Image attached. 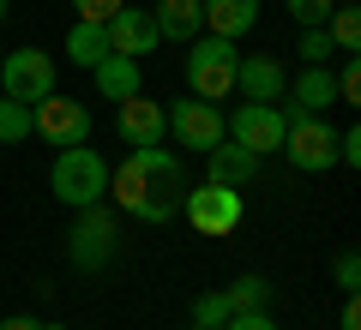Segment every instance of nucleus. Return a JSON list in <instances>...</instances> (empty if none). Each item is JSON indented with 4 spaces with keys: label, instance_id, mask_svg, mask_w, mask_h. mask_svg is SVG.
<instances>
[{
    "label": "nucleus",
    "instance_id": "nucleus-1",
    "mask_svg": "<svg viewBox=\"0 0 361 330\" xmlns=\"http://www.w3.org/2000/svg\"><path fill=\"white\" fill-rule=\"evenodd\" d=\"M109 198L139 222H175L180 198H187V156L169 144L127 151V163L109 168Z\"/></svg>",
    "mask_w": 361,
    "mask_h": 330
},
{
    "label": "nucleus",
    "instance_id": "nucleus-2",
    "mask_svg": "<svg viewBox=\"0 0 361 330\" xmlns=\"http://www.w3.org/2000/svg\"><path fill=\"white\" fill-rule=\"evenodd\" d=\"M49 186L66 210H85V204H103L109 198V163L90 144H66L49 168Z\"/></svg>",
    "mask_w": 361,
    "mask_h": 330
},
{
    "label": "nucleus",
    "instance_id": "nucleus-3",
    "mask_svg": "<svg viewBox=\"0 0 361 330\" xmlns=\"http://www.w3.org/2000/svg\"><path fill=\"white\" fill-rule=\"evenodd\" d=\"M121 253V216L109 210V204H85V210L73 216V229H66V258H73V270H109Z\"/></svg>",
    "mask_w": 361,
    "mask_h": 330
},
{
    "label": "nucleus",
    "instance_id": "nucleus-4",
    "mask_svg": "<svg viewBox=\"0 0 361 330\" xmlns=\"http://www.w3.org/2000/svg\"><path fill=\"white\" fill-rule=\"evenodd\" d=\"M235 66H241V54H235V42L223 37H193L187 42V90H193L199 102H223L235 90Z\"/></svg>",
    "mask_w": 361,
    "mask_h": 330
},
{
    "label": "nucleus",
    "instance_id": "nucleus-5",
    "mask_svg": "<svg viewBox=\"0 0 361 330\" xmlns=\"http://www.w3.org/2000/svg\"><path fill=\"white\" fill-rule=\"evenodd\" d=\"M283 108V102H277ZM283 156L289 168H301V174H325V168L337 163V127H325L319 115H301V108H283Z\"/></svg>",
    "mask_w": 361,
    "mask_h": 330
},
{
    "label": "nucleus",
    "instance_id": "nucleus-6",
    "mask_svg": "<svg viewBox=\"0 0 361 330\" xmlns=\"http://www.w3.org/2000/svg\"><path fill=\"white\" fill-rule=\"evenodd\" d=\"M180 216H187V229H193V234L223 241V234L241 229V186H217V180H205V186H187Z\"/></svg>",
    "mask_w": 361,
    "mask_h": 330
},
{
    "label": "nucleus",
    "instance_id": "nucleus-7",
    "mask_svg": "<svg viewBox=\"0 0 361 330\" xmlns=\"http://www.w3.org/2000/svg\"><path fill=\"white\" fill-rule=\"evenodd\" d=\"M163 127L175 132L180 156H187V151H193V156H205L211 144H223V139H229V127H223V108H217V102H199V96L169 102V108H163Z\"/></svg>",
    "mask_w": 361,
    "mask_h": 330
},
{
    "label": "nucleus",
    "instance_id": "nucleus-8",
    "mask_svg": "<svg viewBox=\"0 0 361 330\" xmlns=\"http://www.w3.org/2000/svg\"><path fill=\"white\" fill-rule=\"evenodd\" d=\"M30 132H37L42 144H90V108L78 96H61V90H49V96L30 108Z\"/></svg>",
    "mask_w": 361,
    "mask_h": 330
},
{
    "label": "nucleus",
    "instance_id": "nucleus-9",
    "mask_svg": "<svg viewBox=\"0 0 361 330\" xmlns=\"http://www.w3.org/2000/svg\"><path fill=\"white\" fill-rule=\"evenodd\" d=\"M223 127H229V139L241 144V151H253L259 163H265L271 151H283V127H289V120H283L277 102H241Z\"/></svg>",
    "mask_w": 361,
    "mask_h": 330
},
{
    "label": "nucleus",
    "instance_id": "nucleus-10",
    "mask_svg": "<svg viewBox=\"0 0 361 330\" xmlns=\"http://www.w3.org/2000/svg\"><path fill=\"white\" fill-rule=\"evenodd\" d=\"M49 90H54V61L42 49H13L6 61H0V96L30 102V108H37Z\"/></svg>",
    "mask_w": 361,
    "mask_h": 330
},
{
    "label": "nucleus",
    "instance_id": "nucleus-11",
    "mask_svg": "<svg viewBox=\"0 0 361 330\" xmlns=\"http://www.w3.org/2000/svg\"><path fill=\"white\" fill-rule=\"evenodd\" d=\"M109 54H127V61H145L151 49H163V37H157V18L145 13V6H121L115 18H109Z\"/></svg>",
    "mask_w": 361,
    "mask_h": 330
},
{
    "label": "nucleus",
    "instance_id": "nucleus-12",
    "mask_svg": "<svg viewBox=\"0 0 361 330\" xmlns=\"http://www.w3.org/2000/svg\"><path fill=\"white\" fill-rule=\"evenodd\" d=\"M235 90H241L247 102H283L289 96V72L277 54H241V66H235Z\"/></svg>",
    "mask_w": 361,
    "mask_h": 330
},
{
    "label": "nucleus",
    "instance_id": "nucleus-13",
    "mask_svg": "<svg viewBox=\"0 0 361 330\" xmlns=\"http://www.w3.org/2000/svg\"><path fill=\"white\" fill-rule=\"evenodd\" d=\"M115 132L133 144V151H145V144H163L169 139V127H163V102H151L139 90V96H127V102H115Z\"/></svg>",
    "mask_w": 361,
    "mask_h": 330
},
{
    "label": "nucleus",
    "instance_id": "nucleus-14",
    "mask_svg": "<svg viewBox=\"0 0 361 330\" xmlns=\"http://www.w3.org/2000/svg\"><path fill=\"white\" fill-rule=\"evenodd\" d=\"M90 78H97V96H109V102H127V96L145 90L139 61H127V54H103V61L90 66Z\"/></svg>",
    "mask_w": 361,
    "mask_h": 330
},
{
    "label": "nucleus",
    "instance_id": "nucleus-15",
    "mask_svg": "<svg viewBox=\"0 0 361 330\" xmlns=\"http://www.w3.org/2000/svg\"><path fill=\"white\" fill-rule=\"evenodd\" d=\"M157 37L163 42H193L205 30V0H157Z\"/></svg>",
    "mask_w": 361,
    "mask_h": 330
},
{
    "label": "nucleus",
    "instance_id": "nucleus-16",
    "mask_svg": "<svg viewBox=\"0 0 361 330\" xmlns=\"http://www.w3.org/2000/svg\"><path fill=\"white\" fill-rule=\"evenodd\" d=\"M205 168H211L205 180H217V186H247V180L259 174V156L241 151L235 139H223V144H211V151H205Z\"/></svg>",
    "mask_w": 361,
    "mask_h": 330
},
{
    "label": "nucleus",
    "instance_id": "nucleus-17",
    "mask_svg": "<svg viewBox=\"0 0 361 330\" xmlns=\"http://www.w3.org/2000/svg\"><path fill=\"white\" fill-rule=\"evenodd\" d=\"M259 25V0H205V30L223 42H241Z\"/></svg>",
    "mask_w": 361,
    "mask_h": 330
},
{
    "label": "nucleus",
    "instance_id": "nucleus-18",
    "mask_svg": "<svg viewBox=\"0 0 361 330\" xmlns=\"http://www.w3.org/2000/svg\"><path fill=\"white\" fill-rule=\"evenodd\" d=\"M331 102H337V78H331V66H307V72L289 84L283 108H301V115H325Z\"/></svg>",
    "mask_w": 361,
    "mask_h": 330
},
{
    "label": "nucleus",
    "instance_id": "nucleus-19",
    "mask_svg": "<svg viewBox=\"0 0 361 330\" xmlns=\"http://www.w3.org/2000/svg\"><path fill=\"white\" fill-rule=\"evenodd\" d=\"M271 277H259V270H247V277H235L229 288H223V300H229V312H271Z\"/></svg>",
    "mask_w": 361,
    "mask_h": 330
},
{
    "label": "nucleus",
    "instance_id": "nucleus-20",
    "mask_svg": "<svg viewBox=\"0 0 361 330\" xmlns=\"http://www.w3.org/2000/svg\"><path fill=\"white\" fill-rule=\"evenodd\" d=\"M109 54V30L103 25H85V18H78L73 30H66V61L73 66H97Z\"/></svg>",
    "mask_w": 361,
    "mask_h": 330
},
{
    "label": "nucleus",
    "instance_id": "nucleus-21",
    "mask_svg": "<svg viewBox=\"0 0 361 330\" xmlns=\"http://www.w3.org/2000/svg\"><path fill=\"white\" fill-rule=\"evenodd\" d=\"M325 37H331V49L355 54V49H361V13H355V6H331V18H325Z\"/></svg>",
    "mask_w": 361,
    "mask_h": 330
},
{
    "label": "nucleus",
    "instance_id": "nucleus-22",
    "mask_svg": "<svg viewBox=\"0 0 361 330\" xmlns=\"http://www.w3.org/2000/svg\"><path fill=\"white\" fill-rule=\"evenodd\" d=\"M30 139V102L0 96V144H25Z\"/></svg>",
    "mask_w": 361,
    "mask_h": 330
},
{
    "label": "nucleus",
    "instance_id": "nucleus-23",
    "mask_svg": "<svg viewBox=\"0 0 361 330\" xmlns=\"http://www.w3.org/2000/svg\"><path fill=\"white\" fill-rule=\"evenodd\" d=\"M295 54H301L307 66H325L337 49H331V37H325V25H307V30H301V42H295Z\"/></svg>",
    "mask_w": 361,
    "mask_h": 330
},
{
    "label": "nucleus",
    "instance_id": "nucleus-24",
    "mask_svg": "<svg viewBox=\"0 0 361 330\" xmlns=\"http://www.w3.org/2000/svg\"><path fill=\"white\" fill-rule=\"evenodd\" d=\"M331 277H337V288H343V294L361 288V253H355V246H343V253L331 258Z\"/></svg>",
    "mask_w": 361,
    "mask_h": 330
},
{
    "label": "nucleus",
    "instance_id": "nucleus-25",
    "mask_svg": "<svg viewBox=\"0 0 361 330\" xmlns=\"http://www.w3.org/2000/svg\"><path fill=\"white\" fill-rule=\"evenodd\" d=\"M193 324H229V300H223V288L217 294H199V300H193Z\"/></svg>",
    "mask_w": 361,
    "mask_h": 330
},
{
    "label": "nucleus",
    "instance_id": "nucleus-26",
    "mask_svg": "<svg viewBox=\"0 0 361 330\" xmlns=\"http://www.w3.org/2000/svg\"><path fill=\"white\" fill-rule=\"evenodd\" d=\"M283 6H289V18H295V25L307 30V25H325V18H331V6H337V0H283Z\"/></svg>",
    "mask_w": 361,
    "mask_h": 330
},
{
    "label": "nucleus",
    "instance_id": "nucleus-27",
    "mask_svg": "<svg viewBox=\"0 0 361 330\" xmlns=\"http://www.w3.org/2000/svg\"><path fill=\"white\" fill-rule=\"evenodd\" d=\"M121 6H127V0H73V13L85 18V25H109Z\"/></svg>",
    "mask_w": 361,
    "mask_h": 330
},
{
    "label": "nucleus",
    "instance_id": "nucleus-28",
    "mask_svg": "<svg viewBox=\"0 0 361 330\" xmlns=\"http://www.w3.org/2000/svg\"><path fill=\"white\" fill-rule=\"evenodd\" d=\"M337 78V102H361V66H355V54L343 61V72H331Z\"/></svg>",
    "mask_w": 361,
    "mask_h": 330
},
{
    "label": "nucleus",
    "instance_id": "nucleus-29",
    "mask_svg": "<svg viewBox=\"0 0 361 330\" xmlns=\"http://www.w3.org/2000/svg\"><path fill=\"white\" fill-rule=\"evenodd\" d=\"M223 330H277V318H271V312H229Z\"/></svg>",
    "mask_w": 361,
    "mask_h": 330
},
{
    "label": "nucleus",
    "instance_id": "nucleus-30",
    "mask_svg": "<svg viewBox=\"0 0 361 330\" xmlns=\"http://www.w3.org/2000/svg\"><path fill=\"white\" fill-rule=\"evenodd\" d=\"M337 163H349V168L361 163V132H355V127H349V132H337Z\"/></svg>",
    "mask_w": 361,
    "mask_h": 330
},
{
    "label": "nucleus",
    "instance_id": "nucleus-31",
    "mask_svg": "<svg viewBox=\"0 0 361 330\" xmlns=\"http://www.w3.org/2000/svg\"><path fill=\"white\" fill-rule=\"evenodd\" d=\"M337 330H361V306H355V294H343V318H337Z\"/></svg>",
    "mask_w": 361,
    "mask_h": 330
},
{
    "label": "nucleus",
    "instance_id": "nucleus-32",
    "mask_svg": "<svg viewBox=\"0 0 361 330\" xmlns=\"http://www.w3.org/2000/svg\"><path fill=\"white\" fill-rule=\"evenodd\" d=\"M0 330H42V324H37V318H30V312H13V318H6V324H0Z\"/></svg>",
    "mask_w": 361,
    "mask_h": 330
},
{
    "label": "nucleus",
    "instance_id": "nucleus-33",
    "mask_svg": "<svg viewBox=\"0 0 361 330\" xmlns=\"http://www.w3.org/2000/svg\"><path fill=\"white\" fill-rule=\"evenodd\" d=\"M6 13H13V0H0V25H6Z\"/></svg>",
    "mask_w": 361,
    "mask_h": 330
},
{
    "label": "nucleus",
    "instance_id": "nucleus-34",
    "mask_svg": "<svg viewBox=\"0 0 361 330\" xmlns=\"http://www.w3.org/2000/svg\"><path fill=\"white\" fill-rule=\"evenodd\" d=\"M193 330H217V324H193Z\"/></svg>",
    "mask_w": 361,
    "mask_h": 330
},
{
    "label": "nucleus",
    "instance_id": "nucleus-35",
    "mask_svg": "<svg viewBox=\"0 0 361 330\" xmlns=\"http://www.w3.org/2000/svg\"><path fill=\"white\" fill-rule=\"evenodd\" d=\"M42 330H66V324H42Z\"/></svg>",
    "mask_w": 361,
    "mask_h": 330
},
{
    "label": "nucleus",
    "instance_id": "nucleus-36",
    "mask_svg": "<svg viewBox=\"0 0 361 330\" xmlns=\"http://www.w3.org/2000/svg\"><path fill=\"white\" fill-rule=\"evenodd\" d=\"M337 6H355V0H337Z\"/></svg>",
    "mask_w": 361,
    "mask_h": 330
}]
</instances>
